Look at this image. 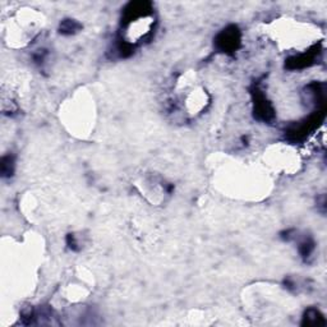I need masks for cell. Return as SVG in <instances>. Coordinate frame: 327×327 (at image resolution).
Returning <instances> with one entry per match:
<instances>
[{
    "mask_svg": "<svg viewBox=\"0 0 327 327\" xmlns=\"http://www.w3.org/2000/svg\"><path fill=\"white\" fill-rule=\"evenodd\" d=\"M254 95V117L262 122H271L273 119V109L266 100L265 95L258 89L253 92Z\"/></svg>",
    "mask_w": 327,
    "mask_h": 327,
    "instance_id": "obj_2",
    "label": "cell"
},
{
    "mask_svg": "<svg viewBox=\"0 0 327 327\" xmlns=\"http://www.w3.org/2000/svg\"><path fill=\"white\" fill-rule=\"evenodd\" d=\"M301 324H307V326H324L326 322H324L323 316L319 313V310L314 309V308H309L304 313L303 323Z\"/></svg>",
    "mask_w": 327,
    "mask_h": 327,
    "instance_id": "obj_4",
    "label": "cell"
},
{
    "mask_svg": "<svg viewBox=\"0 0 327 327\" xmlns=\"http://www.w3.org/2000/svg\"><path fill=\"white\" fill-rule=\"evenodd\" d=\"M240 44V31L238 27L229 26L217 35L215 45L222 53H233Z\"/></svg>",
    "mask_w": 327,
    "mask_h": 327,
    "instance_id": "obj_1",
    "label": "cell"
},
{
    "mask_svg": "<svg viewBox=\"0 0 327 327\" xmlns=\"http://www.w3.org/2000/svg\"><path fill=\"white\" fill-rule=\"evenodd\" d=\"M13 173H15V157L12 155L4 156L2 159V175L4 178L12 177Z\"/></svg>",
    "mask_w": 327,
    "mask_h": 327,
    "instance_id": "obj_5",
    "label": "cell"
},
{
    "mask_svg": "<svg viewBox=\"0 0 327 327\" xmlns=\"http://www.w3.org/2000/svg\"><path fill=\"white\" fill-rule=\"evenodd\" d=\"M314 55H316V52L290 58V59H287L286 67L289 69H301L305 68V67H309L313 63V60H314Z\"/></svg>",
    "mask_w": 327,
    "mask_h": 327,
    "instance_id": "obj_3",
    "label": "cell"
},
{
    "mask_svg": "<svg viewBox=\"0 0 327 327\" xmlns=\"http://www.w3.org/2000/svg\"><path fill=\"white\" fill-rule=\"evenodd\" d=\"M314 249V243L310 239H305L299 244V252L303 257H309Z\"/></svg>",
    "mask_w": 327,
    "mask_h": 327,
    "instance_id": "obj_7",
    "label": "cell"
},
{
    "mask_svg": "<svg viewBox=\"0 0 327 327\" xmlns=\"http://www.w3.org/2000/svg\"><path fill=\"white\" fill-rule=\"evenodd\" d=\"M81 29V25L74 20H64L60 23V34L73 35Z\"/></svg>",
    "mask_w": 327,
    "mask_h": 327,
    "instance_id": "obj_6",
    "label": "cell"
}]
</instances>
